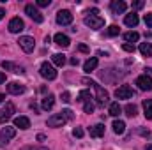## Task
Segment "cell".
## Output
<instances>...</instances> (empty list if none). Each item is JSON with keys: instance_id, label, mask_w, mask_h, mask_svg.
<instances>
[{"instance_id": "obj_29", "label": "cell", "mask_w": 152, "mask_h": 150, "mask_svg": "<svg viewBox=\"0 0 152 150\" xmlns=\"http://www.w3.org/2000/svg\"><path fill=\"white\" fill-rule=\"evenodd\" d=\"M106 34H108L110 37H115V36H118V34H120V28H118L117 25H110V27H108V30H106Z\"/></svg>"}, {"instance_id": "obj_33", "label": "cell", "mask_w": 152, "mask_h": 150, "mask_svg": "<svg viewBox=\"0 0 152 150\" xmlns=\"http://www.w3.org/2000/svg\"><path fill=\"white\" fill-rule=\"evenodd\" d=\"M122 50H124V51H129V53H134V46L129 44V42H124V44H122Z\"/></svg>"}, {"instance_id": "obj_39", "label": "cell", "mask_w": 152, "mask_h": 150, "mask_svg": "<svg viewBox=\"0 0 152 150\" xmlns=\"http://www.w3.org/2000/svg\"><path fill=\"white\" fill-rule=\"evenodd\" d=\"M142 7H143V2L142 0H138V2L133 4V9H142Z\"/></svg>"}, {"instance_id": "obj_2", "label": "cell", "mask_w": 152, "mask_h": 150, "mask_svg": "<svg viewBox=\"0 0 152 150\" xmlns=\"http://www.w3.org/2000/svg\"><path fill=\"white\" fill-rule=\"evenodd\" d=\"M39 73H41V76H42L44 79H55V78H57V71H55V67H53L50 62H42Z\"/></svg>"}, {"instance_id": "obj_17", "label": "cell", "mask_w": 152, "mask_h": 150, "mask_svg": "<svg viewBox=\"0 0 152 150\" xmlns=\"http://www.w3.org/2000/svg\"><path fill=\"white\" fill-rule=\"evenodd\" d=\"M53 41H55V44H58L60 48H67V46L71 44V41H69V37H67L66 34H57V36L53 37Z\"/></svg>"}, {"instance_id": "obj_23", "label": "cell", "mask_w": 152, "mask_h": 150, "mask_svg": "<svg viewBox=\"0 0 152 150\" xmlns=\"http://www.w3.org/2000/svg\"><path fill=\"white\" fill-rule=\"evenodd\" d=\"M51 60H53V64H55V66L62 67V66L66 64V60H67V58H66V55H64V53H55V55L51 57Z\"/></svg>"}, {"instance_id": "obj_35", "label": "cell", "mask_w": 152, "mask_h": 150, "mask_svg": "<svg viewBox=\"0 0 152 150\" xmlns=\"http://www.w3.org/2000/svg\"><path fill=\"white\" fill-rule=\"evenodd\" d=\"M62 115H64V117H66V118H67V120H73V118H75V113L71 111V110H62Z\"/></svg>"}, {"instance_id": "obj_16", "label": "cell", "mask_w": 152, "mask_h": 150, "mask_svg": "<svg viewBox=\"0 0 152 150\" xmlns=\"http://www.w3.org/2000/svg\"><path fill=\"white\" fill-rule=\"evenodd\" d=\"M53 104H55V95H53V94H48V95L42 99V103H41V106H42L44 111H50V110L53 108Z\"/></svg>"}, {"instance_id": "obj_9", "label": "cell", "mask_w": 152, "mask_h": 150, "mask_svg": "<svg viewBox=\"0 0 152 150\" xmlns=\"http://www.w3.org/2000/svg\"><path fill=\"white\" fill-rule=\"evenodd\" d=\"M94 90H96V99H97V103L99 104H106L108 103V99H110V95H108V92L101 87V85H94Z\"/></svg>"}, {"instance_id": "obj_8", "label": "cell", "mask_w": 152, "mask_h": 150, "mask_svg": "<svg viewBox=\"0 0 152 150\" xmlns=\"http://www.w3.org/2000/svg\"><path fill=\"white\" fill-rule=\"evenodd\" d=\"M9 32L11 34H20L23 28H25V23H23V20L21 18H12L11 21H9Z\"/></svg>"}, {"instance_id": "obj_11", "label": "cell", "mask_w": 152, "mask_h": 150, "mask_svg": "<svg viewBox=\"0 0 152 150\" xmlns=\"http://www.w3.org/2000/svg\"><path fill=\"white\" fill-rule=\"evenodd\" d=\"M14 136H16V129H14V127H9V125H5V127L2 129V133H0V140H2L4 145L9 143Z\"/></svg>"}, {"instance_id": "obj_21", "label": "cell", "mask_w": 152, "mask_h": 150, "mask_svg": "<svg viewBox=\"0 0 152 150\" xmlns=\"http://www.w3.org/2000/svg\"><path fill=\"white\" fill-rule=\"evenodd\" d=\"M143 115H145L147 120H152V99L143 101Z\"/></svg>"}, {"instance_id": "obj_40", "label": "cell", "mask_w": 152, "mask_h": 150, "mask_svg": "<svg viewBox=\"0 0 152 150\" xmlns=\"http://www.w3.org/2000/svg\"><path fill=\"white\" fill-rule=\"evenodd\" d=\"M138 133H140L142 136H151V133H149V131H145V129H138Z\"/></svg>"}, {"instance_id": "obj_24", "label": "cell", "mask_w": 152, "mask_h": 150, "mask_svg": "<svg viewBox=\"0 0 152 150\" xmlns=\"http://www.w3.org/2000/svg\"><path fill=\"white\" fill-rule=\"evenodd\" d=\"M140 53L143 57H152V44L151 42H142L140 44Z\"/></svg>"}, {"instance_id": "obj_6", "label": "cell", "mask_w": 152, "mask_h": 150, "mask_svg": "<svg viewBox=\"0 0 152 150\" xmlns=\"http://www.w3.org/2000/svg\"><path fill=\"white\" fill-rule=\"evenodd\" d=\"M66 122H67V118H66L62 113H55V115H51V117L48 118L46 125H48V127H62Z\"/></svg>"}, {"instance_id": "obj_38", "label": "cell", "mask_w": 152, "mask_h": 150, "mask_svg": "<svg viewBox=\"0 0 152 150\" xmlns=\"http://www.w3.org/2000/svg\"><path fill=\"white\" fill-rule=\"evenodd\" d=\"M78 50H80L81 53H88V46H87V44H80V46H78Z\"/></svg>"}, {"instance_id": "obj_13", "label": "cell", "mask_w": 152, "mask_h": 150, "mask_svg": "<svg viewBox=\"0 0 152 150\" xmlns=\"http://www.w3.org/2000/svg\"><path fill=\"white\" fill-rule=\"evenodd\" d=\"M7 92L12 94V95H20V94L25 92V87H23L21 83H18V81H11V83L7 85Z\"/></svg>"}, {"instance_id": "obj_26", "label": "cell", "mask_w": 152, "mask_h": 150, "mask_svg": "<svg viewBox=\"0 0 152 150\" xmlns=\"http://www.w3.org/2000/svg\"><path fill=\"white\" fill-rule=\"evenodd\" d=\"M124 39H126V42H129V44H131V42H136V41L140 39V34L133 30V32H127V34H124Z\"/></svg>"}, {"instance_id": "obj_19", "label": "cell", "mask_w": 152, "mask_h": 150, "mask_svg": "<svg viewBox=\"0 0 152 150\" xmlns=\"http://www.w3.org/2000/svg\"><path fill=\"white\" fill-rule=\"evenodd\" d=\"M14 127L28 129V127H30V120H28L27 117H16V118H14Z\"/></svg>"}, {"instance_id": "obj_47", "label": "cell", "mask_w": 152, "mask_h": 150, "mask_svg": "<svg viewBox=\"0 0 152 150\" xmlns=\"http://www.w3.org/2000/svg\"><path fill=\"white\" fill-rule=\"evenodd\" d=\"M145 150H152V145H147V147H145Z\"/></svg>"}, {"instance_id": "obj_20", "label": "cell", "mask_w": 152, "mask_h": 150, "mask_svg": "<svg viewBox=\"0 0 152 150\" xmlns=\"http://www.w3.org/2000/svg\"><path fill=\"white\" fill-rule=\"evenodd\" d=\"M103 134H104V125L103 124H97V125L90 127V136L92 138H101Z\"/></svg>"}, {"instance_id": "obj_18", "label": "cell", "mask_w": 152, "mask_h": 150, "mask_svg": "<svg viewBox=\"0 0 152 150\" xmlns=\"http://www.w3.org/2000/svg\"><path fill=\"white\" fill-rule=\"evenodd\" d=\"M138 21H140V20H138V14H136V12L126 14V18H124V23H126L127 27H131V28H133V27H136V25H138Z\"/></svg>"}, {"instance_id": "obj_46", "label": "cell", "mask_w": 152, "mask_h": 150, "mask_svg": "<svg viewBox=\"0 0 152 150\" xmlns=\"http://www.w3.org/2000/svg\"><path fill=\"white\" fill-rule=\"evenodd\" d=\"M4 99H5V95H4V94H0V103H2Z\"/></svg>"}, {"instance_id": "obj_45", "label": "cell", "mask_w": 152, "mask_h": 150, "mask_svg": "<svg viewBox=\"0 0 152 150\" xmlns=\"http://www.w3.org/2000/svg\"><path fill=\"white\" fill-rule=\"evenodd\" d=\"M4 14H5V11H4V9H2V7H0V20H2V18H4Z\"/></svg>"}, {"instance_id": "obj_14", "label": "cell", "mask_w": 152, "mask_h": 150, "mask_svg": "<svg viewBox=\"0 0 152 150\" xmlns=\"http://www.w3.org/2000/svg\"><path fill=\"white\" fill-rule=\"evenodd\" d=\"M110 7H112V12H113V14H122V12L127 9V4L122 2V0H113V2L110 4Z\"/></svg>"}, {"instance_id": "obj_36", "label": "cell", "mask_w": 152, "mask_h": 150, "mask_svg": "<svg viewBox=\"0 0 152 150\" xmlns=\"http://www.w3.org/2000/svg\"><path fill=\"white\" fill-rule=\"evenodd\" d=\"M145 25H147L149 28H152V12L145 14Z\"/></svg>"}, {"instance_id": "obj_44", "label": "cell", "mask_w": 152, "mask_h": 150, "mask_svg": "<svg viewBox=\"0 0 152 150\" xmlns=\"http://www.w3.org/2000/svg\"><path fill=\"white\" fill-rule=\"evenodd\" d=\"M71 64L73 66H78V58H71Z\"/></svg>"}, {"instance_id": "obj_31", "label": "cell", "mask_w": 152, "mask_h": 150, "mask_svg": "<svg viewBox=\"0 0 152 150\" xmlns=\"http://www.w3.org/2000/svg\"><path fill=\"white\" fill-rule=\"evenodd\" d=\"M87 99H90V92H88V90H81V92L78 94V101H83V103H85Z\"/></svg>"}, {"instance_id": "obj_22", "label": "cell", "mask_w": 152, "mask_h": 150, "mask_svg": "<svg viewBox=\"0 0 152 150\" xmlns=\"http://www.w3.org/2000/svg\"><path fill=\"white\" fill-rule=\"evenodd\" d=\"M2 67H4L5 71H12V73H25L23 67H18V66H14L12 62H5V60L2 62Z\"/></svg>"}, {"instance_id": "obj_15", "label": "cell", "mask_w": 152, "mask_h": 150, "mask_svg": "<svg viewBox=\"0 0 152 150\" xmlns=\"http://www.w3.org/2000/svg\"><path fill=\"white\" fill-rule=\"evenodd\" d=\"M97 64H99L97 57H92V58H88V60L83 64V71H85V73H92V71H96Z\"/></svg>"}, {"instance_id": "obj_1", "label": "cell", "mask_w": 152, "mask_h": 150, "mask_svg": "<svg viewBox=\"0 0 152 150\" xmlns=\"http://www.w3.org/2000/svg\"><path fill=\"white\" fill-rule=\"evenodd\" d=\"M83 23H85L87 27H90L92 30H99V28L104 27V20H103L101 16H92V14H87L85 20H83Z\"/></svg>"}, {"instance_id": "obj_12", "label": "cell", "mask_w": 152, "mask_h": 150, "mask_svg": "<svg viewBox=\"0 0 152 150\" xmlns=\"http://www.w3.org/2000/svg\"><path fill=\"white\" fill-rule=\"evenodd\" d=\"M12 113H14V104L7 103V104H5V108H4V110H0V124H5V122L12 117Z\"/></svg>"}, {"instance_id": "obj_3", "label": "cell", "mask_w": 152, "mask_h": 150, "mask_svg": "<svg viewBox=\"0 0 152 150\" xmlns=\"http://www.w3.org/2000/svg\"><path fill=\"white\" fill-rule=\"evenodd\" d=\"M18 42H20V48L25 53H32L34 48H36V41H34V37H30V36H21Z\"/></svg>"}, {"instance_id": "obj_34", "label": "cell", "mask_w": 152, "mask_h": 150, "mask_svg": "<svg viewBox=\"0 0 152 150\" xmlns=\"http://www.w3.org/2000/svg\"><path fill=\"white\" fill-rule=\"evenodd\" d=\"M60 99H62V101H64L66 104H69V103H71V94H69V92H62Z\"/></svg>"}, {"instance_id": "obj_10", "label": "cell", "mask_w": 152, "mask_h": 150, "mask_svg": "<svg viewBox=\"0 0 152 150\" xmlns=\"http://www.w3.org/2000/svg\"><path fill=\"white\" fill-rule=\"evenodd\" d=\"M136 85L140 90H152V78L147 74H142L136 78Z\"/></svg>"}, {"instance_id": "obj_41", "label": "cell", "mask_w": 152, "mask_h": 150, "mask_svg": "<svg viewBox=\"0 0 152 150\" xmlns=\"http://www.w3.org/2000/svg\"><path fill=\"white\" fill-rule=\"evenodd\" d=\"M0 83H5V74L4 73H0Z\"/></svg>"}, {"instance_id": "obj_28", "label": "cell", "mask_w": 152, "mask_h": 150, "mask_svg": "<svg viewBox=\"0 0 152 150\" xmlns=\"http://www.w3.org/2000/svg\"><path fill=\"white\" fill-rule=\"evenodd\" d=\"M124 110H126V115H127V117H136V113H138V108H136L134 104H127Z\"/></svg>"}, {"instance_id": "obj_5", "label": "cell", "mask_w": 152, "mask_h": 150, "mask_svg": "<svg viewBox=\"0 0 152 150\" xmlns=\"http://www.w3.org/2000/svg\"><path fill=\"white\" fill-rule=\"evenodd\" d=\"M134 95V90L129 87V85H122L115 90V97L117 99H131Z\"/></svg>"}, {"instance_id": "obj_32", "label": "cell", "mask_w": 152, "mask_h": 150, "mask_svg": "<svg viewBox=\"0 0 152 150\" xmlns=\"http://www.w3.org/2000/svg\"><path fill=\"white\" fill-rule=\"evenodd\" d=\"M83 134H85V131H83L81 127H75V129H73V136H75V138H83Z\"/></svg>"}, {"instance_id": "obj_43", "label": "cell", "mask_w": 152, "mask_h": 150, "mask_svg": "<svg viewBox=\"0 0 152 150\" xmlns=\"http://www.w3.org/2000/svg\"><path fill=\"white\" fill-rule=\"evenodd\" d=\"M37 140L39 141H44V134H37Z\"/></svg>"}, {"instance_id": "obj_30", "label": "cell", "mask_w": 152, "mask_h": 150, "mask_svg": "<svg viewBox=\"0 0 152 150\" xmlns=\"http://www.w3.org/2000/svg\"><path fill=\"white\" fill-rule=\"evenodd\" d=\"M94 108H96V106H94L92 99H87V101H85V104H83V111H85V113H92V111H94Z\"/></svg>"}, {"instance_id": "obj_42", "label": "cell", "mask_w": 152, "mask_h": 150, "mask_svg": "<svg viewBox=\"0 0 152 150\" xmlns=\"http://www.w3.org/2000/svg\"><path fill=\"white\" fill-rule=\"evenodd\" d=\"M25 150H48L46 147H39V149H25Z\"/></svg>"}, {"instance_id": "obj_25", "label": "cell", "mask_w": 152, "mask_h": 150, "mask_svg": "<svg viewBox=\"0 0 152 150\" xmlns=\"http://www.w3.org/2000/svg\"><path fill=\"white\" fill-rule=\"evenodd\" d=\"M112 127H113V133H115V134H124V131H126V124H124L122 120H115Z\"/></svg>"}, {"instance_id": "obj_4", "label": "cell", "mask_w": 152, "mask_h": 150, "mask_svg": "<svg viewBox=\"0 0 152 150\" xmlns=\"http://www.w3.org/2000/svg\"><path fill=\"white\" fill-rule=\"evenodd\" d=\"M25 12L36 21V23H42L44 21V16L41 14V11H39L36 5H32V4H28V5H25Z\"/></svg>"}, {"instance_id": "obj_37", "label": "cell", "mask_w": 152, "mask_h": 150, "mask_svg": "<svg viewBox=\"0 0 152 150\" xmlns=\"http://www.w3.org/2000/svg\"><path fill=\"white\" fill-rule=\"evenodd\" d=\"M51 4V0H37V7H48Z\"/></svg>"}, {"instance_id": "obj_7", "label": "cell", "mask_w": 152, "mask_h": 150, "mask_svg": "<svg viewBox=\"0 0 152 150\" xmlns=\"http://www.w3.org/2000/svg\"><path fill=\"white\" fill-rule=\"evenodd\" d=\"M57 23L58 25H71L73 23V14L67 9H62L57 12Z\"/></svg>"}, {"instance_id": "obj_27", "label": "cell", "mask_w": 152, "mask_h": 150, "mask_svg": "<svg viewBox=\"0 0 152 150\" xmlns=\"http://www.w3.org/2000/svg\"><path fill=\"white\" fill-rule=\"evenodd\" d=\"M108 113H110L112 117H118V115L122 113L120 104H118V103H112V104H110V110H108Z\"/></svg>"}]
</instances>
